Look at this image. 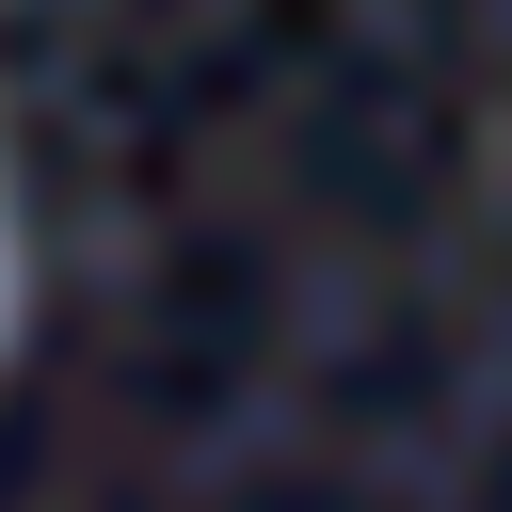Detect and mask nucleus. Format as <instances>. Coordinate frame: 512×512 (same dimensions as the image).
<instances>
[]
</instances>
